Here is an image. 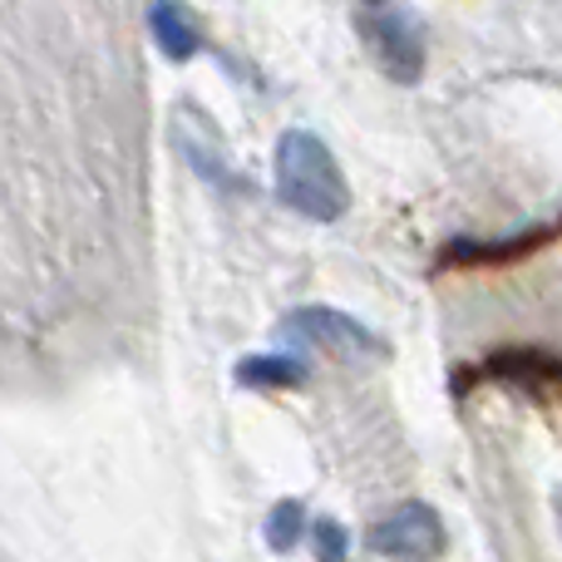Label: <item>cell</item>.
<instances>
[{
  "label": "cell",
  "mask_w": 562,
  "mask_h": 562,
  "mask_svg": "<svg viewBox=\"0 0 562 562\" xmlns=\"http://www.w3.org/2000/svg\"><path fill=\"white\" fill-rule=\"evenodd\" d=\"M277 198L291 213L311 217V223H340L350 207V188L340 173L336 154L326 148V138L311 128H286L277 138Z\"/></svg>",
  "instance_id": "obj_1"
},
{
  "label": "cell",
  "mask_w": 562,
  "mask_h": 562,
  "mask_svg": "<svg viewBox=\"0 0 562 562\" xmlns=\"http://www.w3.org/2000/svg\"><path fill=\"white\" fill-rule=\"evenodd\" d=\"M356 20L366 30L370 49L380 55L390 79L400 85H415L419 69H425V35H419L415 15L395 0H356Z\"/></svg>",
  "instance_id": "obj_2"
},
{
  "label": "cell",
  "mask_w": 562,
  "mask_h": 562,
  "mask_svg": "<svg viewBox=\"0 0 562 562\" xmlns=\"http://www.w3.org/2000/svg\"><path fill=\"white\" fill-rule=\"evenodd\" d=\"M281 336L296 340V346H321L336 360H380L385 356V340L366 326V321L346 316L336 306H296L281 316Z\"/></svg>",
  "instance_id": "obj_3"
},
{
  "label": "cell",
  "mask_w": 562,
  "mask_h": 562,
  "mask_svg": "<svg viewBox=\"0 0 562 562\" xmlns=\"http://www.w3.org/2000/svg\"><path fill=\"white\" fill-rule=\"evenodd\" d=\"M366 548L375 558L390 562H429L445 553V518L429 504L409 498V504H395L385 518H375L366 533Z\"/></svg>",
  "instance_id": "obj_4"
},
{
  "label": "cell",
  "mask_w": 562,
  "mask_h": 562,
  "mask_svg": "<svg viewBox=\"0 0 562 562\" xmlns=\"http://www.w3.org/2000/svg\"><path fill=\"white\" fill-rule=\"evenodd\" d=\"M558 237H562V217L533 223L514 237H454L439 252V267H514V262H528L533 252H543Z\"/></svg>",
  "instance_id": "obj_5"
},
{
  "label": "cell",
  "mask_w": 562,
  "mask_h": 562,
  "mask_svg": "<svg viewBox=\"0 0 562 562\" xmlns=\"http://www.w3.org/2000/svg\"><path fill=\"white\" fill-rule=\"evenodd\" d=\"M474 380H498V385H518V390H548V385L562 390V360L538 346H504L479 360L474 370H459L454 390H469Z\"/></svg>",
  "instance_id": "obj_6"
},
{
  "label": "cell",
  "mask_w": 562,
  "mask_h": 562,
  "mask_svg": "<svg viewBox=\"0 0 562 562\" xmlns=\"http://www.w3.org/2000/svg\"><path fill=\"white\" fill-rule=\"evenodd\" d=\"M148 35H154V45L164 49L173 65H188V59L203 55L207 35H203V20H198L193 5H183V0H148Z\"/></svg>",
  "instance_id": "obj_7"
},
{
  "label": "cell",
  "mask_w": 562,
  "mask_h": 562,
  "mask_svg": "<svg viewBox=\"0 0 562 562\" xmlns=\"http://www.w3.org/2000/svg\"><path fill=\"white\" fill-rule=\"evenodd\" d=\"M311 380V366L291 350H262L237 360V385L247 390H301Z\"/></svg>",
  "instance_id": "obj_8"
},
{
  "label": "cell",
  "mask_w": 562,
  "mask_h": 562,
  "mask_svg": "<svg viewBox=\"0 0 562 562\" xmlns=\"http://www.w3.org/2000/svg\"><path fill=\"white\" fill-rule=\"evenodd\" d=\"M306 533H311V524H306V508H301L296 498L272 504V514H267V543H272V553H291Z\"/></svg>",
  "instance_id": "obj_9"
},
{
  "label": "cell",
  "mask_w": 562,
  "mask_h": 562,
  "mask_svg": "<svg viewBox=\"0 0 562 562\" xmlns=\"http://www.w3.org/2000/svg\"><path fill=\"white\" fill-rule=\"evenodd\" d=\"M311 548H316V562H350V538L336 518H316L311 524Z\"/></svg>",
  "instance_id": "obj_10"
}]
</instances>
